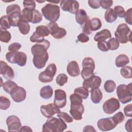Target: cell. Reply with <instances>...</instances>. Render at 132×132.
<instances>
[{"instance_id": "obj_1", "label": "cell", "mask_w": 132, "mask_h": 132, "mask_svg": "<svg viewBox=\"0 0 132 132\" xmlns=\"http://www.w3.org/2000/svg\"><path fill=\"white\" fill-rule=\"evenodd\" d=\"M67 128L65 122L60 118H48L42 126V131L62 132Z\"/></svg>"}, {"instance_id": "obj_2", "label": "cell", "mask_w": 132, "mask_h": 132, "mask_svg": "<svg viewBox=\"0 0 132 132\" xmlns=\"http://www.w3.org/2000/svg\"><path fill=\"white\" fill-rule=\"evenodd\" d=\"M41 12L44 18L50 22H56L60 17L59 6L50 3L46 4L41 9Z\"/></svg>"}, {"instance_id": "obj_3", "label": "cell", "mask_w": 132, "mask_h": 132, "mask_svg": "<svg viewBox=\"0 0 132 132\" xmlns=\"http://www.w3.org/2000/svg\"><path fill=\"white\" fill-rule=\"evenodd\" d=\"M131 31L128 25L125 23H121L117 27L114 35L119 43L124 44L128 41H131Z\"/></svg>"}, {"instance_id": "obj_4", "label": "cell", "mask_w": 132, "mask_h": 132, "mask_svg": "<svg viewBox=\"0 0 132 132\" xmlns=\"http://www.w3.org/2000/svg\"><path fill=\"white\" fill-rule=\"evenodd\" d=\"M131 83L127 85L121 84L117 87V94L120 102L122 104H126L131 101Z\"/></svg>"}, {"instance_id": "obj_5", "label": "cell", "mask_w": 132, "mask_h": 132, "mask_svg": "<svg viewBox=\"0 0 132 132\" xmlns=\"http://www.w3.org/2000/svg\"><path fill=\"white\" fill-rule=\"evenodd\" d=\"M20 7L16 4L8 6L6 8L7 15L8 16L11 26L16 27L21 19Z\"/></svg>"}, {"instance_id": "obj_6", "label": "cell", "mask_w": 132, "mask_h": 132, "mask_svg": "<svg viewBox=\"0 0 132 132\" xmlns=\"http://www.w3.org/2000/svg\"><path fill=\"white\" fill-rule=\"evenodd\" d=\"M6 58L11 63H16L20 67H23L26 64L27 56L22 52H9L6 53Z\"/></svg>"}, {"instance_id": "obj_7", "label": "cell", "mask_w": 132, "mask_h": 132, "mask_svg": "<svg viewBox=\"0 0 132 132\" xmlns=\"http://www.w3.org/2000/svg\"><path fill=\"white\" fill-rule=\"evenodd\" d=\"M57 67L55 64L51 63L45 69V71L41 72L38 76L40 81L43 83L49 82L53 80L56 74Z\"/></svg>"}, {"instance_id": "obj_8", "label": "cell", "mask_w": 132, "mask_h": 132, "mask_svg": "<svg viewBox=\"0 0 132 132\" xmlns=\"http://www.w3.org/2000/svg\"><path fill=\"white\" fill-rule=\"evenodd\" d=\"M50 34L55 39H60L65 37L67 31L63 28L59 27L57 23L54 22H51L46 26Z\"/></svg>"}, {"instance_id": "obj_9", "label": "cell", "mask_w": 132, "mask_h": 132, "mask_svg": "<svg viewBox=\"0 0 132 132\" xmlns=\"http://www.w3.org/2000/svg\"><path fill=\"white\" fill-rule=\"evenodd\" d=\"M120 107L119 100L114 97H111L106 101L103 105V109L105 113L110 114L114 113Z\"/></svg>"}, {"instance_id": "obj_10", "label": "cell", "mask_w": 132, "mask_h": 132, "mask_svg": "<svg viewBox=\"0 0 132 132\" xmlns=\"http://www.w3.org/2000/svg\"><path fill=\"white\" fill-rule=\"evenodd\" d=\"M117 125L118 124L114 121L112 117L102 118L97 122L98 128L103 131L111 130L114 129Z\"/></svg>"}, {"instance_id": "obj_11", "label": "cell", "mask_w": 132, "mask_h": 132, "mask_svg": "<svg viewBox=\"0 0 132 132\" xmlns=\"http://www.w3.org/2000/svg\"><path fill=\"white\" fill-rule=\"evenodd\" d=\"M60 7L62 10L76 14L79 10V5L77 1L63 0L60 2Z\"/></svg>"}, {"instance_id": "obj_12", "label": "cell", "mask_w": 132, "mask_h": 132, "mask_svg": "<svg viewBox=\"0 0 132 132\" xmlns=\"http://www.w3.org/2000/svg\"><path fill=\"white\" fill-rule=\"evenodd\" d=\"M61 111L54 103H51L47 105H42L40 107V112L42 115L47 118H51L55 114L58 113Z\"/></svg>"}, {"instance_id": "obj_13", "label": "cell", "mask_w": 132, "mask_h": 132, "mask_svg": "<svg viewBox=\"0 0 132 132\" xmlns=\"http://www.w3.org/2000/svg\"><path fill=\"white\" fill-rule=\"evenodd\" d=\"M6 124L9 132L20 131L22 127L20 119L14 115L10 116L7 118Z\"/></svg>"}, {"instance_id": "obj_14", "label": "cell", "mask_w": 132, "mask_h": 132, "mask_svg": "<svg viewBox=\"0 0 132 132\" xmlns=\"http://www.w3.org/2000/svg\"><path fill=\"white\" fill-rule=\"evenodd\" d=\"M50 46V42L45 39L43 41L37 43L31 47V52L33 56L44 54L47 53V50Z\"/></svg>"}, {"instance_id": "obj_15", "label": "cell", "mask_w": 132, "mask_h": 132, "mask_svg": "<svg viewBox=\"0 0 132 132\" xmlns=\"http://www.w3.org/2000/svg\"><path fill=\"white\" fill-rule=\"evenodd\" d=\"M54 103L59 108L64 107L67 104V94L62 89L55 90V98Z\"/></svg>"}, {"instance_id": "obj_16", "label": "cell", "mask_w": 132, "mask_h": 132, "mask_svg": "<svg viewBox=\"0 0 132 132\" xmlns=\"http://www.w3.org/2000/svg\"><path fill=\"white\" fill-rule=\"evenodd\" d=\"M10 95L13 101L16 103H20L25 100L26 91L24 88L18 86L11 91Z\"/></svg>"}, {"instance_id": "obj_17", "label": "cell", "mask_w": 132, "mask_h": 132, "mask_svg": "<svg viewBox=\"0 0 132 132\" xmlns=\"http://www.w3.org/2000/svg\"><path fill=\"white\" fill-rule=\"evenodd\" d=\"M0 74L7 80H11L14 77L13 69L3 60L0 61Z\"/></svg>"}, {"instance_id": "obj_18", "label": "cell", "mask_w": 132, "mask_h": 132, "mask_svg": "<svg viewBox=\"0 0 132 132\" xmlns=\"http://www.w3.org/2000/svg\"><path fill=\"white\" fill-rule=\"evenodd\" d=\"M101 78L98 76L94 75L88 79L84 80L82 86L89 91V89L98 88L101 86Z\"/></svg>"}, {"instance_id": "obj_19", "label": "cell", "mask_w": 132, "mask_h": 132, "mask_svg": "<svg viewBox=\"0 0 132 132\" xmlns=\"http://www.w3.org/2000/svg\"><path fill=\"white\" fill-rule=\"evenodd\" d=\"M70 113L72 118L75 120L82 119V114L84 112V106L82 104L71 105Z\"/></svg>"}, {"instance_id": "obj_20", "label": "cell", "mask_w": 132, "mask_h": 132, "mask_svg": "<svg viewBox=\"0 0 132 132\" xmlns=\"http://www.w3.org/2000/svg\"><path fill=\"white\" fill-rule=\"evenodd\" d=\"M48 59V53L44 54H40L34 56L32 62L34 66L38 69H41L43 68Z\"/></svg>"}, {"instance_id": "obj_21", "label": "cell", "mask_w": 132, "mask_h": 132, "mask_svg": "<svg viewBox=\"0 0 132 132\" xmlns=\"http://www.w3.org/2000/svg\"><path fill=\"white\" fill-rule=\"evenodd\" d=\"M68 74L72 77H76L80 74V69L78 63L74 60L69 62L67 67Z\"/></svg>"}, {"instance_id": "obj_22", "label": "cell", "mask_w": 132, "mask_h": 132, "mask_svg": "<svg viewBox=\"0 0 132 132\" xmlns=\"http://www.w3.org/2000/svg\"><path fill=\"white\" fill-rule=\"evenodd\" d=\"M111 37L110 31L107 29H104L97 32L94 37V40L97 42L105 41V40Z\"/></svg>"}, {"instance_id": "obj_23", "label": "cell", "mask_w": 132, "mask_h": 132, "mask_svg": "<svg viewBox=\"0 0 132 132\" xmlns=\"http://www.w3.org/2000/svg\"><path fill=\"white\" fill-rule=\"evenodd\" d=\"M90 92L92 102L94 104L99 103L103 98V93L101 90L98 89V88H94L91 89Z\"/></svg>"}, {"instance_id": "obj_24", "label": "cell", "mask_w": 132, "mask_h": 132, "mask_svg": "<svg viewBox=\"0 0 132 132\" xmlns=\"http://www.w3.org/2000/svg\"><path fill=\"white\" fill-rule=\"evenodd\" d=\"M89 16H88L86 11L82 9L78 10L75 16L76 22L81 26L86 22Z\"/></svg>"}, {"instance_id": "obj_25", "label": "cell", "mask_w": 132, "mask_h": 132, "mask_svg": "<svg viewBox=\"0 0 132 132\" xmlns=\"http://www.w3.org/2000/svg\"><path fill=\"white\" fill-rule=\"evenodd\" d=\"M53 94V90L51 86L47 85L42 87L40 91V96L44 99H49Z\"/></svg>"}, {"instance_id": "obj_26", "label": "cell", "mask_w": 132, "mask_h": 132, "mask_svg": "<svg viewBox=\"0 0 132 132\" xmlns=\"http://www.w3.org/2000/svg\"><path fill=\"white\" fill-rule=\"evenodd\" d=\"M129 62V58L127 55L125 54H120L118 56L115 61L116 65L118 68L125 66Z\"/></svg>"}, {"instance_id": "obj_27", "label": "cell", "mask_w": 132, "mask_h": 132, "mask_svg": "<svg viewBox=\"0 0 132 132\" xmlns=\"http://www.w3.org/2000/svg\"><path fill=\"white\" fill-rule=\"evenodd\" d=\"M18 27L19 28L20 32L24 35H27L30 31V25L28 22L26 21L21 19L18 24Z\"/></svg>"}, {"instance_id": "obj_28", "label": "cell", "mask_w": 132, "mask_h": 132, "mask_svg": "<svg viewBox=\"0 0 132 132\" xmlns=\"http://www.w3.org/2000/svg\"><path fill=\"white\" fill-rule=\"evenodd\" d=\"M117 19V16L113 9L109 8L106 10L105 12V19L107 23H113Z\"/></svg>"}, {"instance_id": "obj_29", "label": "cell", "mask_w": 132, "mask_h": 132, "mask_svg": "<svg viewBox=\"0 0 132 132\" xmlns=\"http://www.w3.org/2000/svg\"><path fill=\"white\" fill-rule=\"evenodd\" d=\"M27 8H24L21 12V20L31 23L33 17V10Z\"/></svg>"}, {"instance_id": "obj_30", "label": "cell", "mask_w": 132, "mask_h": 132, "mask_svg": "<svg viewBox=\"0 0 132 132\" xmlns=\"http://www.w3.org/2000/svg\"><path fill=\"white\" fill-rule=\"evenodd\" d=\"M89 27L91 31H96L102 27V22L100 19L94 18L90 21Z\"/></svg>"}, {"instance_id": "obj_31", "label": "cell", "mask_w": 132, "mask_h": 132, "mask_svg": "<svg viewBox=\"0 0 132 132\" xmlns=\"http://www.w3.org/2000/svg\"><path fill=\"white\" fill-rule=\"evenodd\" d=\"M3 88L4 90L7 93H9L10 94L11 91L16 87H17L18 86L16 85V84L11 81V80H8L5 82L3 84Z\"/></svg>"}, {"instance_id": "obj_32", "label": "cell", "mask_w": 132, "mask_h": 132, "mask_svg": "<svg viewBox=\"0 0 132 132\" xmlns=\"http://www.w3.org/2000/svg\"><path fill=\"white\" fill-rule=\"evenodd\" d=\"M82 68L91 69L93 70L95 69V62L94 60L91 57H86L84 59L82 62Z\"/></svg>"}, {"instance_id": "obj_33", "label": "cell", "mask_w": 132, "mask_h": 132, "mask_svg": "<svg viewBox=\"0 0 132 132\" xmlns=\"http://www.w3.org/2000/svg\"><path fill=\"white\" fill-rule=\"evenodd\" d=\"M74 93L80 96L82 99H87L89 96V91L84 87L76 88L74 90Z\"/></svg>"}, {"instance_id": "obj_34", "label": "cell", "mask_w": 132, "mask_h": 132, "mask_svg": "<svg viewBox=\"0 0 132 132\" xmlns=\"http://www.w3.org/2000/svg\"><path fill=\"white\" fill-rule=\"evenodd\" d=\"M120 73L124 78H131L132 77V68L130 66H124L120 70Z\"/></svg>"}, {"instance_id": "obj_35", "label": "cell", "mask_w": 132, "mask_h": 132, "mask_svg": "<svg viewBox=\"0 0 132 132\" xmlns=\"http://www.w3.org/2000/svg\"><path fill=\"white\" fill-rule=\"evenodd\" d=\"M0 24L1 28L3 30H7L10 28L11 24L8 15H3L1 18Z\"/></svg>"}, {"instance_id": "obj_36", "label": "cell", "mask_w": 132, "mask_h": 132, "mask_svg": "<svg viewBox=\"0 0 132 132\" xmlns=\"http://www.w3.org/2000/svg\"><path fill=\"white\" fill-rule=\"evenodd\" d=\"M11 38V35L9 31L3 30L2 28L0 29V40L4 43H8Z\"/></svg>"}, {"instance_id": "obj_37", "label": "cell", "mask_w": 132, "mask_h": 132, "mask_svg": "<svg viewBox=\"0 0 132 132\" xmlns=\"http://www.w3.org/2000/svg\"><path fill=\"white\" fill-rule=\"evenodd\" d=\"M104 88L106 92L108 93H111L116 89V84L115 82L112 80H107L104 84Z\"/></svg>"}, {"instance_id": "obj_38", "label": "cell", "mask_w": 132, "mask_h": 132, "mask_svg": "<svg viewBox=\"0 0 132 132\" xmlns=\"http://www.w3.org/2000/svg\"><path fill=\"white\" fill-rule=\"evenodd\" d=\"M36 32L40 36L44 37L49 35L50 32L46 26L43 25L38 26L36 28Z\"/></svg>"}, {"instance_id": "obj_39", "label": "cell", "mask_w": 132, "mask_h": 132, "mask_svg": "<svg viewBox=\"0 0 132 132\" xmlns=\"http://www.w3.org/2000/svg\"><path fill=\"white\" fill-rule=\"evenodd\" d=\"M10 101L5 96L0 97V109L2 110H7L10 107Z\"/></svg>"}, {"instance_id": "obj_40", "label": "cell", "mask_w": 132, "mask_h": 132, "mask_svg": "<svg viewBox=\"0 0 132 132\" xmlns=\"http://www.w3.org/2000/svg\"><path fill=\"white\" fill-rule=\"evenodd\" d=\"M94 75V70L91 69L82 68V70L81 72V76L84 80L88 79Z\"/></svg>"}, {"instance_id": "obj_41", "label": "cell", "mask_w": 132, "mask_h": 132, "mask_svg": "<svg viewBox=\"0 0 132 132\" xmlns=\"http://www.w3.org/2000/svg\"><path fill=\"white\" fill-rule=\"evenodd\" d=\"M68 77L67 75L64 73L59 74L56 77V81L57 84L60 86H63L68 81Z\"/></svg>"}, {"instance_id": "obj_42", "label": "cell", "mask_w": 132, "mask_h": 132, "mask_svg": "<svg viewBox=\"0 0 132 132\" xmlns=\"http://www.w3.org/2000/svg\"><path fill=\"white\" fill-rule=\"evenodd\" d=\"M107 43H108L109 50L111 51L117 50L119 48V45H120L119 41L114 38H110L107 41Z\"/></svg>"}, {"instance_id": "obj_43", "label": "cell", "mask_w": 132, "mask_h": 132, "mask_svg": "<svg viewBox=\"0 0 132 132\" xmlns=\"http://www.w3.org/2000/svg\"><path fill=\"white\" fill-rule=\"evenodd\" d=\"M70 100L71 102V105L82 104V98L80 96L74 93L70 95Z\"/></svg>"}, {"instance_id": "obj_44", "label": "cell", "mask_w": 132, "mask_h": 132, "mask_svg": "<svg viewBox=\"0 0 132 132\" xmlns=\"http://www.w3.org/2000/svg\"><path fill=\"white\" fill-rule=\"evenodd\" d=\"M42 20V15L39 10L34 9L33 10V17L31 23L36 24L40 22Z\"/></svg>"}, {"instance_id": "obj_45", "label": "cell", "mask_w": 132, "mask_h": 132, "mask_svg": "<svg viewBox=\"0 0 132 132\" xmlns=\"http://www.w3.org/2000/svg\"><path fill=\"white\" fill-rule=\"evenodd\" d=\"M58 118L61 119L63 121H64L65 122L67 123H71L73 122V118L69 115L67 113L64 112H60L58 113H57Z\"/></svg>"}, {"instance_id": "obj_46", "label": "cell", "mask_w": 132, "mask_h": 132, "mask_svg": "<svg viewBox=\"0 0 132 132\" xmlns=\"http://www.w3.org/2000/svg\"><path fill=\"white\" fill-rule=\"evenodd\" d=\"M114 11L116 14L117 17H120L121 18H124L125 11L123 7L121 6H116L114 7Z\"/></svg>"}, {"instance_id": "obj_47", "label": "cell", "mask_w": 132, "mask_h": 132, "mask_svg": "<svg viewBox=\"0 0 132 132\" xmlns=\"http://www.w3.org/2000/svg\"><path fill=\"white\" fill-rule=\"evenodd\" d=\"M44 37L38 35L36 31H35L30 37V41L31 42H41L44 40Z\"/></svg>"}, {"instance_id": "obj_48", "label": "cell", "mask_w": 132, "mask_h": 132, "mask_svg": "<svg viewBox=\"0 0 132 132\" xmlns=\"http://www.w3.org/2000/svg\"><path fill=\"white\" fill-rule=\"evenodd\" d=\"M90 18L89 17L88 18V19L87 20V21H86V22L82 25L81 28H82V32L86 34V35H90L92 33V31H91L90 29V27H89V24H90Z\"/></svg>"}, {"instance_id": "obj_49", "label": "cell", "mask_w": 132, "mask_h": 132, "mask_svg": "<svg viewBox=\"0 0 132 132\" xmlns=\"http://www.w3.org/2000/svg\"><path fill=\"white\" fill-rule=\"evenodd\" d=\"M114 121L118 124L122 123L125 119L124 114L122 112H118L112 117Z\"/></svg>"}, {"instance_id": "obj_50", "label": "cell", "mask_w": 132, "mask_h": 132, "mask_svg": "<svg viewBox=\"0 0 132 132\" xmlns=\"http://www.w3.org/2000/svg\"><path fill=\"white\" fill-rule=\"evenodd\" d=\"M97 45L98 49L102 52H107L109 50L107 42L106 41L98 42Z\"/></svg>"}, {"instance_id": "obj_51", "label": "cell", "mask_w": 132, "mask_h": 132, "mask_svg": "<svg viewBox=\"0 0 132 132\" xmlns=\"http://www.w3.org/2000/svg\"><path fill=\"white\" fill-rule=\"evenodd\" d=\"M24 8L31 10L35 9L36 3L34 1H24L23 2Z\"/></svg>"}, {"instance_id": "obj_52", "label": "cell", "mask_w": 132, "mask_h": 132, "mask_svg": "<svg viewBox=\"0 0 132 132\" xmlns=\"http://www.w3.org/2000/svg\"><path fill=\"white\" fill-rule=\"evenodd\" d=\"M131 13H132V9L130 8L125 12L124 18L126 23L129 25L132 24V19H131Z\"/></svg>"}, {"instance_id": "obj_53", "label": "cell", "mask_w": 132, "mask_h": 132, "mask_svg": "<svg viewBox=\"0 0 132 132\" xmlns=\"http://www.w3.org/2000/svg\"><path fill=\"white\" fill-rule=\"evenodd\" d=\"M21 44L18 42H14L10 44L8 46V50L10 52H17L21 47Z\"/></svg>"}, {"instance_id": "obj_54", "label": "cell", "mask_w": 132, "mask_h": 132, "mask_svg": "<svg viewBox=\"0 0 132 132\" xmlns=\"http://www.w3.org/2000/svg\"><path fill=\"white\" fill-rule=\"evenodd\" d=\"M112 1H100V6L104 9H108L112 5Z\"/></svg>"}, {"instance_id": "obj_55", "label": "cell", "mask_w": 132, "mask_h": 132, "mask_svg": "<svg viewBox=\"0 0 132 132\" xmlns=\"http://www.w3.org/2000/svg\"><path fill=\"white\" fill-rule=\"evenodd\" d=\"M77 40L81 43H86L89 41V37L84 33H81L77 36Z\"/></svg>"}, {"instance_id": "obj_56", "label": "cell", "mask_w": 132, "mask_h": 132, "mask_svg": "<svg viewBox=\"0 0 132 132\" xmlns=\"http://www.w3.org/2000/svg\"><path fill=\"white\" fill-rule=\"evenodd\" d=\"M88 3L89 6L93 9H97L100 7V1L89 0Z\"/></svg>"}, {"instance_id": "obj_57", "label": "cell", "mask_w": 132, "mask_h": 132, "mask_svg": "<svg viewBox=\"0 0 132 132\" xmlns=\"http://www.w3.org/2000/svg\"><path fill=\"white\" fill-rule=\"evenodd\" d=\"M131 107H132V105L131 104H130L129 105H126L124 108V111L125 115L126 117H132V114H131Z\"/></svg>"}, {"instance_id": "obj_58", "label": "cell", "mask_w": 132, "mask_h": 132, "mask_svg": "<svg viewBox=\"0 0 132 132\" xmlns=\"http://www.w3.org/2000/svg\"><path fill=\"white\" fill-rule=\"evenodd\" d=\"M125 127L126 130L128 132L132 131V119H130L125 123Z\"/></svg>"}, {"instance_id": "obj_59", "label": "cell", "mask_w": 132, "mask_h": 132, "mask_svg": "<svg viewBox=\"0 0 132 132\" xmlns=\"http://www.w3.org/2000/svg\"><path fill=\"white\" fill-rule=\"evenodd\" d=\"M83 131H96V130L94 128V127L91 125H86L84 127Z\"/></svg>"}, {"instance_id": "obj_60", "label": "cell", "mask_w": 132, "mask_h": 132, "mask_svg": "<svg viewBox=\"0 0 132 132\" xmlns=\"http://www.w3.org/2000/svg\"><path fill=\"white\" fill-rule=\"evenodd\" d=\"M20 131H31V132H32V130L30 127L27 126H22Z\"/></svg>"}]
</instances>
